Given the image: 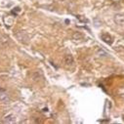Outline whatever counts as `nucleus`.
Listing matches in <instances>:
<instances>
[{"label":"nucleus","instance_id":"6e6552de","mask_svg":"<svg viewBox=\"0 0 124 124\" xmlns=\"http://www.w3.org/2000/svg\"><path fill=\"white\" fill-rule=\"evenodd\" d=\"M97 55H98L99 57H108V53H107L106 51H104L103 49H99L98 52H97Z\"/></svg>","mask_w":124,"mask_h":124},{"label":"nucleus","instance_id":"f257e3e1","mask_svg":"<svg viewBox=\"0 0 124 124\" xmlns=\"http://www.w3.org/2000/svg\"><path fill=\"white\" fill-rule=\"evenodd\" d=\"M0 101L4 104H8L10 102V96L8 92L3 88H0Z\"/></svg>","mask_w":124,"mask_h":124},{"label":"nucleus","instance_id":"1a4fd4ad","mask_svg":"<svg viewBox=\"0 0 124 124\" xmlns=\"http://www.w3.org/2000/svg\"><path fill=\"white\" fill-rule=\"evenodd\" d=\"M31 78H32V80L37 81V80L40 78V75H39V73H38V72H34V73H32V74H31Z\"/></svg>","mask_w":124,"mask_h":124},{"label":"nucleus","instance_id":"39448f33","mask_svg":"<svg viewBox=\"0 0 124 124\" xmlns=\"http://www.w3.org/2000/svg\"><path fill=\"white\" fill-rule=\"evenodd\" d=\"M16 121H17V118H16V116L13 115V114L6 115V116L3 118V122H4V123H10V124H12V123H16Z\"/></svg>","mask_w":124,"mask_h":124},{"label":"nucleus","instance_id":"f03ea898","mask_svg":"<svg viewBox=\"0 0 124 124\" xmlns=\"http://www.w3.org/2000/svg\"><path fill=\"white\" fill-rule=\"evenodd\" d=\"M64 62H65V65L67 67H72L74 65V59L71 55H66L64 58Z\"/></svg>","mask_w":124,"mask_h":124},{"label":"nucleus","instance_id":"0eeeda50","mask_svg":"<svg viewBox=\"0 0 124 124\" xmlns=\"http://www.w3.org/2000/svg\"><path fill=\"white\" fill-rule=\"evenodd\" d=\"M17 37H18V39L20 40V41H22V42H27V40H28V37H27V35L25 34V33H23V32H20V33H18L17 34Z\"/></svg>","mask_w":124,"mask_h":124},{"label":"nucleus","instance_id":"423d86ee","mask_svg":"<svg viewBox=\"0 0 124 124\" xmlns=\"http://www.w3.org/2000/svg\"><path fill=\"white\" fill-rule=\"evenodd\" d=\"M72 39L74 40V41H76V42H80V41H84V35L81 33V32H79V31H77V32H74L73 34H72Z\"/></svg>","mask_w":124,"mask_h":124},{"label":"nucleus","instance_id":"7ed1b4c3","mask_svg":"<svg viewBox=\"0 0 124 124\" xmlns=\"http://www.w3.org/2000/svg\"><path fill=\"white\" fill-rule=\"evenodd\" d=\"M113 20H114V23H116V24H118V25H124V15L123 14H116L115 16H114V18H113Z\"/></svg>","mask_w":124,"mask_h":124},{"label":"nucleus","instance_id":"9d476101","mask_svg":"<svg viewBox=\"0 0 124 124\" xmlns=\"http://www.w3.org/2000/svg\"><path fill=\"white\" fill-rule=\"evenodd\" d=\"M122 118H123V121H124V114L122 115Z\"/></svg>","mask_w":124,"mask_h":124},{"label":"nucleus","instance_id":"20e7f679","mask_svg":"<svg viewBox=\"0 0 124 124\" xmlns=\"http://www.w3.org/2000/svg\"><path fill=\"white\" fill-rule=\"evenodd\" d=\"M101 39L105 42V43H107V44H109V45H111L112 44V37L108 34V33H102L101 34Z\"/></svg>","mask_w":124,"mask_h":124}]
</instances>
